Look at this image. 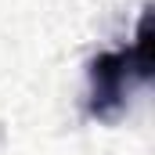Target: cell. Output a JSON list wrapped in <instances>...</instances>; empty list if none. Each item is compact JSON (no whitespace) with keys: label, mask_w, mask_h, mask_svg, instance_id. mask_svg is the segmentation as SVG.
Here are the masks:
<instances>
[{"label":"cell","mask_w":155,"mask_h":155,"mask_svg":"<svg viewBox=\"0 0 155 155\" xmlns=\"http://www.w3.org/2000/svg\"><path fill=\"white\" fill-rule=\"evenodd\" d=\"M134 83H141V76L134 69L130 47L94 54L90 65H87V112L97 123L119 119L126 112V101H130V87Z\"/></svg>","instance_id":"1"},{"label":"cell","mask_w":155,"mask_h":155,"mask_svg":"<svg viewBox=\"0 0 155 155\" xmlns=\"http://www.w3.org/2000/svg\"><path fill=\"white\" fill-rule=\"evenodd\" d=\"M130 58H134V69L141 83L152 79V7H144L141 22H137V33H134V43H130Z\"/></svg>","instance_id":"2"}]
</instances>
